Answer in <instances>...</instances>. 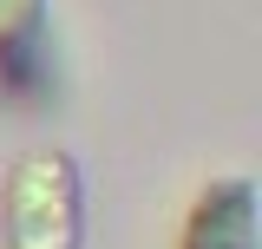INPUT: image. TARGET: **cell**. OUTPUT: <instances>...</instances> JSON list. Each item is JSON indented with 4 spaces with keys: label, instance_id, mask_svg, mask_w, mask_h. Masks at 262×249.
<instances>
[{
    "label": "cell",
    "instance_id": "1",
    "mask_svg": "<svg viewBox=\"0 0 262 249\" xmlns=\"http://www.w3.org/2000/svg\"><path fill=\"white\" fill-rule=\"evenodd\" d=\"M0 223H7V249H79V236H85L79 164L59 144L20 151L0 184Z\"/></svg>",
    "mask_w": 262,
    "mask_h": 249
},
{
    "label": "cell",
    "instance_id": "2",
    "mask_svg": "<svg viewBox=\"0 0 262 249\" xmlns=\"http://www.w3.org/2000/svg\"><path fill=\"white\" fill-rule=\"evenodd\" d=\"M53 33H46V0H0V98L46 105L53 86Z\"/></svg>",
    "mask_w": 262,
    "mask_h": 249
},
{
    "label": "cell",
    "instance_id": "3",
    "mask_svg": "<svg viewBox=\"0 0 262 249\" xmlns=\"http://www.w3.org/2000/svg\"><path fill=\"white\" fill-rule=\"evenodd\" d=\"M177 249H256V184L249 177H216L196 190Z\"/></svg>",
    "mask_w": 262,
    "mask_h": 249
}]
</instances>
